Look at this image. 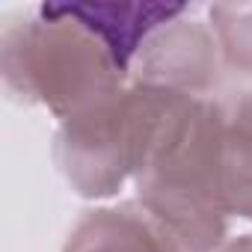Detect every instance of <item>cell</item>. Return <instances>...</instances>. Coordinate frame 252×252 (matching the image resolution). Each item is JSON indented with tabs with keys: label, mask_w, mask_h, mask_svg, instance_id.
Here are the masks:
<instances>
[{
	"label": "cell",
	"mask_w": 252,
	"mask_h": 252,
	"mask_svg": "<svg viewBox=\"0 0 252 252\" xmlns=\"http://www.w3.org/2000/svg\"><path fill=\"white\" fill-rule=\"evenodd\" d=\"M178 92L128 83L122 92L60 122L54 160L80 199H113L134 181L149 155L152 137Z\"/></svg>",
	"instance_id": "3"
},
{
	"label": "cell",
	"mask_w": 252,
	"mask_h": 252,
	"mask_svg": "<svg viewBox=\"0 0 252 252\" xmlns=\"http://www.w3.org/2000/svg\"><path fill=\"white\" fill-rule=\"evenodd\" d=\"M208 24L217 36L225 71L252 80V0L249 3H214Z\"/></svg>",
	"instance_id": "8"
},
{
	"label": "cell",
	"mask_w": 252,
	"mask_h": 252,
	"mask_svg": "<svg viewBox=\"0 0 252 252\" xmlns=\"http://www.w3.org/2000/svg\"><path fill=\"white\" fill-rule=\"evenodd\" d=\"M0 77L15 101L42 104L60 122L131 83L113 51L60 3H42L3 27Z\"/></svg>",
	"instance_id": "2"
},
{
	"label": "cell",
	"mask_w": 252,
	"mask_h": 252,
	"mask_svg": "<svg viewBox=\"0 0 252 252\" xmlns=\"http://www.w3.org/2000/svg\"><path fill=\"white\" fill-rule=\"evenodd\" d=\"M134 187L137 202L190 252H211L228 237L220 98L169 101Z\"/></svg>",
	"instance_id": "1"
},
{
	"label": "cell",
	"mask_w": 252,
	"mask_h": 252,
	"mask_svg": "<svg viewBox=\"0 0 252 252\" xmlns=\"http://www.w3.org/2000/svg\"><path fill=\"white\" fill-rule=\"evenodd\" d=\"M211 252H252V231L225 237V240H222L217 249H211Z\"/></svg>",
	"instance_id": "9"
},
{
	"label": "cell",
	"mask_w": 252,
	"mask_h": 252,
	"mask_svg": "<svg viewBox=\"0 0 252 252\" xmlns=\"http://www.w3.org/2000/svg\"><path fill=\"white\" fill-rule=\"evenodd\" d=\"M222 104V196L228 217L252 222V86Z\"/></svg>",
	"instance_id": "7"
},
{
	"label": "cell",
	"mask_w": 252,
	"mask_h": 252,
	"mask_svg": "<svg viewBox=\"0 0 252 252\" xmlns=\"http://www.w3.org/2000/svg\"><path fill=\"white\" fill-rule=\"evenodd\" d=\"M71 18L86 24L131 74V65L140 48L152 39L155 30L169 24L172 18L190 12L187 3H158V0H83V3H60Z\"/></svg>",
	"instance_id": "6"
},
{
	"label": "cell",
	"mask_w": 252,
	"mask_h": 252,
	"mask_svg": "<svg viewBox=\"0 0 252 252\" xmlns=\"http://www.w3.org/2000/svg\"><path fill=\"white\" fill-rule=\"evenodd\" d=\"M63 252H190L137 199L83 211Z\"/></svg>",
	"instance_id": "5"
},
{
	"label": "cell",
	"mask_w": 252,
	"mask_h": 252,
	"mask_svg": "<svg viewBox=\"0 0 252 252\" xmlns=\"http://www.w3.org/2000/svg\"><path fill=\"white\" fill-rule=\"evenodd\" d=\"M222 74L225 65L211 24L193 18L190 12L155 30L131 65V83L190 98H214L211 92L220 86Z\"/></svg>",
	"instance_id": "4"
}]
</instances>
